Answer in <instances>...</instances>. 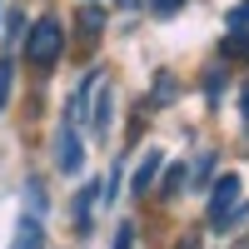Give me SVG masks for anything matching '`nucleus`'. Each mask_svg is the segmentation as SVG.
<instances>
[{
	"mask_svg": "<svg viewBox=\"0 0 249 249\" xmlns=\"http://www.w3.org/2000/svg\"><path fill=\"white\" fill-rule=\"evenodd\" d=\"M60 55H65V25L55 15H40L35 25L25 30V60L35 70H55Z\"/></svg>",
	"mask_w": 249,
	"mask_h": 249,
	"instance_id": "1",
	"label": "nucleus"
},
{
	"mask_svg": "<svg viewBox=\"0 0 249 249\" xmlns=\"http://www.w3.org/2000/svg\"><path fill=\"white\" fill-rule=\"evenodd\" d=\"M239 214V175H219L210 190V230H230Z\"/></svg>",
	"mask_w": 249,
	"mask_h": 249,
	"instance_id": "2",
	"label": "nucleus"
},
{
	"mask_svg": "<svg viewBox=\"0 0 249 249\" xmlns=\"http://www.w3.org/2000/svg\"><path fill=\"white\" fill-rule=\"evenodd\" d=\"M224 55L234 60H249V0H239V5L230 10V20H224Z\"/></svg>",
	"mask_w": 249,
	"mask_h": 249,
	"instance_id": "3",
	"label": "nucleus"
},
{
	"mask_svg": "<svg viewBox=\"0 0 249 249\" xmlns=\"http://www.w3.org/2000/svg\"><path fill=\"white\" fill-rule=\"evenodd\" d=\"M55 164L65 175H80V164H85V150H80V124H60V135H55Z\"/></svg>",
	"mask_w": 249,
	"mask_h": 249,
	"instance_id": "4",
	"label": "nucleus"
},
{
	"mask_svg": "<svg viewBox=\"0 0 249 249\" xmlns=\"http://www.w3.org/2000/svg\"><path fill=\"white\" fill-rule=\"evenodd\" d=\"M10 249H45V230H40V219H35V214H25V219L15 224Z\"/></svg>",
	"mask_w": 249,
	"mask_h": 249,
	"instance_id": "5",
	"label": "nucleus"
},
{
	"mask_svg": "<svg viewBox=\"0 0 249 249\" xmlns=\"http://www.w3.org/2000/svg\"><path fill=\"white\" fill-rule=\"evenodd\" d=\"M75 25H80V40H85V45H95V40H100V30H105V10H100L95 0H90V5L75 15Z\"/></svg>",
	"mask_w": 249,
	"mask_h": 249,
	"instance_id": "6",
	"label": "nucleus"
},
{
	"mask_svg": "<svg viewBox=\"0 0 249 249\" xmlns=\"http://www.w3.org/2000/svg\"><path fill=\"white\" fill-rule=\"evenodd\" d=\"M95 199H100V184H85V190L75 195V230H80V234L95 224Z\"/></svg>",
	"mask_w": 249,
	"mask_h": 249,
	"instance_id": "7",
	"label": "nucleus"
},
{
	"mask_svg": "<svg viewBox=\"0 0 249 249\" xmlns=\"http://www.w3.org/2000/svg\"><path fill=\"white\" fill-rule=\"evenodd\" d=\"M110 110H115V95H110L105 80H100V90H95V120H90V130H95V135H105V130H110Z\"/></svg>",
	"mask_w": 249,
	"mask_h": 249,
	"instance_id": "8",
	"label": "nucleus"
},
{
	"mask_svg": "<svg viewBox=\"0 0 249 249\" xmlns=\"http://www.w3.org/2000/svg\"><path fill=\"white\" fill-rule=\"evenodd\" d=\"M155 175H160V155L150 150V155L140 160V170H135V195H144V190H150V184H155Z\"/></svg>",
	"mask_w": 249,
	"mask_h": 249,
	"instance_id": "9",
	"label": "nucleus"
},
{
	"mask_svg": "<svg viewBox=\"0 0 249 249\" xmlns=\"http://www.w3.org/2000/svg\"><path fill=\"white\" fill-rule=\"evenodd\" d=\"M10 90H15V60H10V55H0V110H5Z\"/></svg>",
	"mask_w": 249,
	"mask_h": 249,
	"instance_id": "10",
	"label": "nucleus"
},
{
	"mask_svg": "<svg viewBox=\"0 0 249 249\" xmlns=\"http://www.w3.org/2000/svg\"><path fill=\"white\" fill-rule=\"evenodd\" d=\"M25 204H30V214H35V219L45 214V184H40V179H30V184H25Z\"/></svg>",
	"mask_w": 249,
	"mask_h": 249,
	"instance_id": "11",
	"label": "nucleus"
},
{
	"mask_svg": "<svg viewBox=\"0 0 249 249\" xmlns=\"http://www.w3.org/2000/svg\"><path fill=\"white\" fill-rule=\"evenodd\" d=\"M25 15H20V10H10V20H5V40H25Z\"/></svg>",
	"mask_w": 249,
	"mask_h": 249,
	"instance_id": "12",
	"label": "nucleus"
},
{
	"mask_svg": "<svg viewBox=\"0 0 249 249\" xmlns=\"http://www.w3.org/2000/svg\"><path fill=\"white\" fill-rule=\"evenodd\" d=\"M164 100H175V75H160L155 80V105H164Z\"/></svg>",
	"mask_w": 249,
	"mask_h": 249,
	"instance_id": "13",
	"label": "nucleus"
},
{
	"mask_svg": "<svg viewBox=\"0 0 249 249\" xmlns=\"http://www.w3.org/2000/svg\"><path fill=\"white\" fill-rule=\"evenodd\" d=\"M184 184V164H170V175H164V195H175Z\"/></svg>",
	"mask_w": 249,
	"mask_h": 249,
	"instance_id": "14",
	"label": "nucleus"
},
{
	"mask_svg": "<svg viewBox=\"0 0 249 249\" xmlns=\"http://www.w3.org/2000/svg\"><path fill=\"white\" fill-rule=\"evenodd\" d=\"M115 249H135V224H120L115 230Z\"/></svg>",
	"mask_w": 249,
	"mask_h": 249,
	"instance_id": "15",
	"label": "nucleus"
},
{
	"mask_svg": "<svg viewBox=\"0 0 249 249\" xmlns=\"http://www.w3.org/2000/svg\"><path fill=\"white\" fill-rule=\"evenodd\" d=\"M150 10L155 15H175V10H184V0H150Z\"/></svg>",
	"mask_w": 249,
	"mask_h": 249,
	"instance_id": "16",
	"label": "nucleus"
},
{
	"mask_svg": "<svg viewBox=\"0 0 249 249\" xmlns=\"http://www.w3.org/2000/svg\"><path fill=\"white\" fill-rule=\"evenodd\" d=\"M239 105H244V124H249V85L239 90Z\"/></svg>",
	"mask_w": 249,
	"mask_h": 249,
	"instance_id": "17",
	"label": "nucleus"
}]
</instances>
